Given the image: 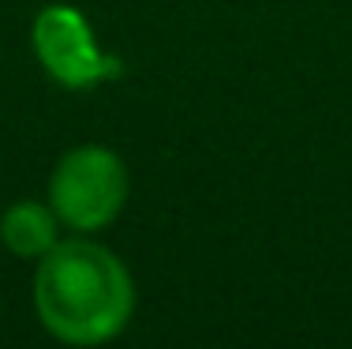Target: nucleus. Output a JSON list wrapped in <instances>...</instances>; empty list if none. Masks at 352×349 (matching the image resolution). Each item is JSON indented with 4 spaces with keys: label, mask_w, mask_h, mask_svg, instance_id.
Here are the masks:
<instances>
[{
    "label": "nucleus",
    "mask_w": 352,
    "mask_h": 349,
    "mask_svg": "<svg viewBox=\"0 0 352 349\" xmlns=\"http://www.w3.org/2000/svg\"><path fill=\"white\" fill-rule=\"evenodd\" d=\"M128 165L105 143H79L56 158L45 184V199L64 229L94 233L109 229L128 207Z\"/></svg>",
    "instance_id": "2"
},
{
    "label": "nucleus",
    "mask_w": 352,
    "mask_h": 349,
    "mask_svg": "<svg viewBox=\"0 0 352 349\" xmlns=\"http://www.w3.org/2000/svg\"><path fill=\"white\" fill-rule=\"evenodd\" d=\"M30 45L49 79L64 90H98L120 76V56L102 49L94 27L75 4L53 0L30 23Z\"/></svg>",
    "instance_id": "3"
},
{
    "label": "nucleus",
    "mask_w": 352,
    "mask_h": 349,
    "mask_svg": "<svg viewBox=\"0 0 352 349\" xmlns=\"http://www.w3.org/2000/svg\"><path fill=\"white\" fill-rule=\"evenodd\" d=\"M64 237V226L49 199H15L0 214V244L8 255L23 263H38L56 240Z\"/></svg>",
    "instance_id": "4"
},
{
    "label": "nucleus",
    "mask_w": 352,
    "mask_h": 349,
    "mask_svg": "<svg viewBox=\"0 0 352 349\" xmlns=\"http://www.w3.org/2000/svg\"><path fill=\"white\" fill-rule=\"evenodd\" d=\"M34 315L64 346H105L135 315V278L128 263L87 233L60 237L34 263Z\"/></svg>",
    "instance_id": "1"
}]
</instances>
